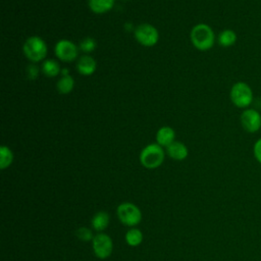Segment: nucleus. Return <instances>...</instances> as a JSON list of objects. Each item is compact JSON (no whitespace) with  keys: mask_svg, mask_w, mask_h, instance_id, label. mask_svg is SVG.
Segmentation results:
<instances>
[{"mask_svg":"<svg viewBox=\"0 0 261 261\" xmlns=\"http://www.w3.org/2000/svg\"><path fill=\"white\" fill-rule=\"evenodd\" d=\"M40 68L35 63H32L27 68V76L29 80H36L39 75Z\"/></svg>","mask_w":261,"mask_h":261,"instance_id":"22","label":"nucleus"},{"mask_svg":"<svg viewBox=\"0 0 261 261\" xmlns=\"http://www.w3.org/2000/svg\"><path fill=\"white\" fill-rule=\"evenodd\" d=\"M166 152L169 157L174 160H184L188 156V148L181 142H173L168 147H166Z\"/></svg>","mask_w":261,"mask_h":261,"instance_id":"11","label":"nucleus"},{"mask_svg":"<svg viewBox=\"0 0 261 261\" xmlns=\"http://www.w3.org/2000/svg\"><path fill=\"white\" fill-rule=\"evenodd\" d=\"M79 47L69 40H60L55 44L54 52L56 57L64 62H71L75 60L79 54Z\"/></svg>","mask_w":261,"mask_h":261,"instance_id":"7","label":"nucleus"},{"mask_svg":"<svg viewBox=\"0 0 261 261\" xmlns=\"http://www.w3.org/2000/svg\"><path fill=\"white\" fill-rule=\"evenodd\" d=\"M75 234H76V237L80 240L85 241V242L90 241V240L93 239L92 231L89 228H87V227H80V228H77V230L75 231Z\"/></svg>","mask_w":261,"mask_h":261,"instance_id":"21","label":"nucleus"},{"mask_svg":"<svg viewBox=\"0 0 261 261\" xmlns=\"http://www.w3.org/2000/svg\"><path fill=\"white\" fill-rule=\"evenodd\" d=\"M96 68H97L96 60L88 54L81 56L76 62V69L79 73L82 75H91L95 72Z\"/></svg>","mask_w":261,"mask_h":261,"instance_id":"10","label":"nucleus"},{"mask_svg":"<svg viewBox=\"0 0 261 261\" xmlns=\"http://www.w3.org/2000/svg\"><path fill=\"white\" fill-rule=\"evenodd\" d=\"M143 240V234L142 232L137 229V228H132L129 229L126 234H125V241L126 243L132 246V247H136L139 246L142 243Z\"/></svg>","mask_w":261,"mask_h":261,"instance_id":"19","label":"nucleus"},{"mask_svg":"<svg viewBox=\"0 0 261 261\" xmlns=\"http://www.w3.org/2000/svg\"><path fill=\"white\" fill-rule=\"evenodd\" d=\"M108 223H109V215L104 211H100V212L96 213L94 215V217L92 218V226L96 230L105 229L107 227Z\"/></svg>","mask_w":261,"mask_h":261,"instance_id":"16","label":"nucleus"},{"mask_svg":"<svg viewBox=\"0 0 261 261\" xmlns=\"http://www.w3.org/2000/svg\"><path fill=\"white\" fill-rule=\"evenodd\" d=\"M96 41L92 37H86L83 39L79 45V49L84 53H91L96 49Z\"/></svg>","mask_w":261,"mask_h":261,"instance_id":"20","label":"nucleus"},{"mask_svg":"<svg viewBox=\"0 0 261 261\" xmlns=\"http://www.w3.org/2000/svg\"><path fill=\"white\" fill-rule=\"evenodd\" d=\"M237 41V34L229 29L223 30L218 36V43L222 47H230Z\"/></svg>","mask_w":261,"mask_h":261,"instance_id":"17","label":"nucleus"},{"mask_svg":"<svg viewBox=\"0 0 261 261\" xmlns=\"http://www.w3.org/2000/svg\"><path fill=\"white\" fill-rule=\"evenodd\" d=\"M163 160L164 151L158 144H149L140 153V161L142 165L149 169L160 166Z\"/></svg>","mask_w":261,"mask_h":261,"instance_id":"3","label":"nucleus"},{"mask_svg":"<svg viewBox=\"0 0 261 261\" xmlns=\"http://www.w3.org/2000/svg\"><path fill=\"white\" fill-rule=\"evenodd\" d=\"M61 74H62V75H68V74H69L68 69H67V68H63V69L61 70Z\"/></svg>","mask_w":261,"mask_h":261,"instance_id":"24","label":"nucleus"},{"mask_svg":"<svg viewBox=\"0 0 261 261\" xmlns=\"http://www.w3.org/2000/svg\"><path fill=\"white\" fill-rule=\"evenodd\" d=\"M254 156L261 163V138L254 145Z\"/></svg>","mask_w":261,"mask_h":261,"instance_id":"23","label":"nucleus"},{"mask_svg":"<svg viewBox=\"0 0 261 261\" xmlns=\"http://www.w3.org/2000/svg\"><path fill=\"white\" fill-rule=\"evenodd\" d=\"M230 100L239 108L248 107L253 100V92L250 86L244 82L236 83L230 89Z\"/></svg>","mask_w":261,"mask_h":261,"instance_id":"4","label":"nucleus"},{"mask_svg":"<svg viewBox=\"0 0 261 261\" xmlns=\"http://www.w3.org/2000/svg\"><path fill=\"white\" fill-rule=\"evenodd\" d=\"M241 124L248 133H255L261 127V115L255 109H246L241 114Z\"/></svg>","mask_w":261,"mask_h":261,"instance_id":"9","label":"nucleus"},{"mask_svg":"<svg viewBox=\"0 0 261 261\" xmlns=\"http://www.w3.org/2000/svg\"><path fill=\"white\" fill-rule=\"evenodd\" d=\"M117 216L119 220L127 226L137 225L142 218L140 209L132 203L120 204L117 207Z\"/></svg>","mask_w":261,"mask_h":261,"instance_id":"6","label":"nucleus"},{"mask_svg":"<svg viewBox=\"0 0 261 261\" xmlns=\"http://www.w3.org/2000/svg\"><path fill=\"white\" fill-rule=\"evenodd\" d=\"M13 160V154L11 150L7 146L0 147V167L1 169H5L8 167Z\"/></svg>","mask_w":261,"mask_h":261,"instance_id":"18","label":"nucleus"},{"mask_svg":"<svg viewBox=\"0 0 261 261\" xmlns=\"http://www.w3.org/2000/svg\"><path fill=\"white\" fill-rule=\"evenodd\" d=\"M114 6V0H89L90 9L97 14L108 12Z\"/></svg>","mask_w":261,"mask_h":261,"instance_id":"13","label":"nucleus"},{"mask_svg":"<svg viewBox=\"0 0 261 261\" xmlns=\"http://www.w3.org/2000/svg\"><path fill=\"white\" fill-rule=\"evenodd\" d=\"M23 54L33 63L42 61L47 56V45L45 41L39 36L29 37L22 46Z\"/></svg>","mask_w":261,"mask_h":261,"instance_id":"2","label":"nucleus"},{"mask_svg":"<svg viewBox=\"0 0 261 261\" xmlns=\"http://www.w3.org/2000/svg\"><path fill=\"white\" fill-rule=\"evenodd\" d=\"M175 133L170 126H162L156 134V142L161 147H168L174 142Z\"/></svg>","mask_w":261,"mask_h":261,"instance_id":"12","label":"nucleus"},{"mask_svg":"<svg viewBox=\"0 0 261 261\" xmlns=\"http://www.w3.org/2000/svg\"><path fill=\"white\" fill-rule=\"evenodd\" d=\"M191 41L195 48L201 51H206L213 47L215 35L208 24L198 23L191 31Z\"/></svg>","mask_w":261,"mask_h":261,"instance_id":"1","label":"nucleus"},{"mask_svg":"<svg viewBox=\"0 0 261 261\" xmlns=\"http://www.w3.org/2000/svg\"><path fill=\"white\" fill-rule=\"evenodd\" d=\"M73 87H74V80L71 77L70 74L62 75L56 84V88L58 92L63 95L70 93L73 90Z\"/></svg>","mask_w":261,"mask_h":261,"instance_id":"14","label":"nucleus"},{"mask_svg":"<svg viewBox=\"0 0 261 261\" xmlns=\"http://www.w3.org/2000/svg\"><path fill=\"white\" fill-rule=\"evenodd\" d=\"M93 250L98 258L105 259L112 252V241L109 236L99 233L93 238Z\"/></svg>","mask_w":261,"mask_h":261,"instance_id":"8","label":"nucleus"},{"mask_svg":"<svg viewBox=\"0 0 261 261\" xmlns=\"http://www.w3.org/2000/svg\"><path fill=\"white\" fill-rule=\"evenodd\" d=\"M42 71L46 76L54 77L60 73V66L54 59H47L42 63Z\"/></svg>","mask_w":261,"mask_h":261,"instance_id":"15","label":"nucleus"},{"mask_svg":"<svg viewBox=\"0 0 261 261\" xmlns=\"http://www.w3.org/2000/svg\"><path fill=\"white\" fill-rule=\"evenodd\" d=\"M135 38L142 46L152 47L157 44L159 33L154 25L150 23H142L135 29Z\"/></svg>","mask_w":261,"mask_h":261,"instance_id":"5","label":"nucleus"}]
</instances>
